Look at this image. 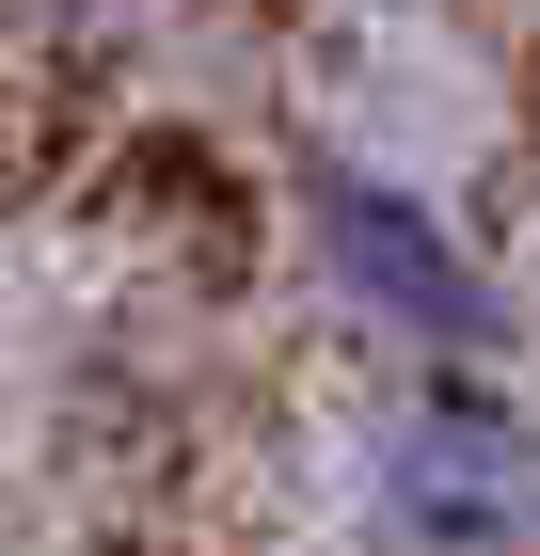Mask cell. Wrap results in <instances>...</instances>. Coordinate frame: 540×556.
Instances as JSON below:
<instances>
[{
  "label": "cell",
  "mask_w": 540,
  "mask_h": 556,
  "mask_svg": "<svg viewBox=\"0 0 540 556\" xmlns=\"http://www.w3.org/2000/svg\"><path fill=\"white\" fill-rule=\"evenodd\" d=\"M0 207H16V128H0Z\"/></svg>",
  "instance_id": "3957f363"
},
{
  "label": "cell",
  "mask_w": 540,
  "mask_h": 556,
  "mask_svg": "<svg viewBox=\"0 0 540 556\" xmlns=\"http://www.w3.org/2000/svg\"><path fill=\"white\" fill-rule=\"evenodd\" d=\"M366 541L381 556H540V414L477 366L414 382L366 429Z\"/></svg>",
  "instance_id": "6da1fadb"
},
{
  "label": "cell",
  "mask_w": 540,
  "mask_h": 556,
  "mask_svg": "<svg viewBox=\"0 0 540 556\" xmlns=\"http://www.w3.org/2000/svg\"><path fill=\"white\" fill-rule=\"evenodd\" d=\"M302 255H318V287L350 302L366 334L429 350V366H493V350H508V287L477 270V239H461L429 191L366 175V160H318V175H302Z\"/></svg>",
  "instance_id": "7a4b0ae2"
}]
</instances>
